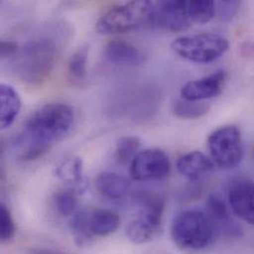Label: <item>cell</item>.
Returning <instances> with one entry per match:
<instances>
[{
  "instance_id": "cell-1",
  "label": "cell",
  "mask_w": 254,
  "mask_h": 254,
  "mask_svg": "<svg viewBox=\"0 0 254 254\" xmlns=\"http://www.w3.org/2000/svg\"><path fill=\"white\" fill-rule=\"evenodd\" d=\"M74 122L73 108L64 103L47 104L36 110L27 120L18 136L16 147L22 160H34L63 139Z\"/></svg>"
},
{
  "instance_id": "cell-2",
  "label": "cell",
  "mask_w": 254,
  "mask_h": 254,
  "mask_svg": "<svg viewBox=\"0 0 254 254\" xmlns=\"http://www.w3.org/2000/svg\"><path fill=\"white\" fill-rule=\"evenodd\" d=\"M65 39V27L58 24L50 26L27 42L18 62L21 77L31 84L45 81L55 66Z\"/></svg>"
},
{
  "instance_id": "cell-3",
  "label": "cell",
  "mask_w": 254,
  "mask_h": 254,
  "mask_svg": "<svg viewBox=\"0 0 254 254\" xmlns=\"http://www.w3.org/2000/svg\"><path fill=\"white\" fill-rule=\"evenodd\" d=\"M156 7L147 0L129 1L106 12L97 22L101 34H119L132 31L155 21Z\"/></svg>"
},
{
  "instance_id": "cell-4",
  "label": "cell",
  "mask_w": 254,
  "mask_h": 254,
  "mask_svg": "<svg viewBox=\"0 0 254 254\" xmlns=\"http://www.w3.org/2000/svg\"><path fill=\"white\" fill-rule=\"evenodd\" d=\"M214 236V227L208 216L200 211L188 210L178 214L171 224V238L184 251L207 248Z\"/></svg>"
},
{
  "instance_id": "cell-5",
  "label": "cell",
  "mask_w": 254,
  "mask_h": 254,
  "mask_svg": "<svg viewBox=\"0 0 254 254\" xmlns=\"http://www.w3.org/2000/svg\"><path fill=\"white\" fill-rule=\"evenodd\" d=\"M138 210L126 227L127 238L135 245H142L154 240L162 225L164 211L163 200L153 194H143L137 200Z\"/></svg>"
},
{
  "instance_id": "cell-6",
  "label": "cell",
  "mask_w": 254,
  "mask_h": 254,
  "mask_svg": "<svg viewBox=\"0 0 254 254\" xmlns=\"http://www.w3.org/2000/svg\"><path fill=\"white\" fill-rule=\"evenodd\" d=\"M230 48L229 41L214 33H201L183 36L171 44L172 51L189 62L210 64L220 59Z\"/></svg>"
},
{
  "instance_id": "cell-7",
  "label": "cell",
  "mask_w": 254,
  "mask_h": 254,
  "mask_svg": "<svg viewBox=\"0 0 254 254\" xmlns=\"http://www.w3.org/2000/svg\"><path fill=\"white\" fill-rule=\"evenodd\" d=\"M208 147L212 161L220 168H235L243 160L242 133L237 126H225L213 131L208 138Z\"/></svg>"
},
{
  "instance_id": "cell-8",
  "label": "cell",
  "mask_w": 254,
  "mask_h": 254,
  "mask_svg": "<svg viewBox=\"0 0 254 254\" xmlns=\"http://www.w3.org/2000/svg\"><path fill=\"white\" fill-rule=\"evenodd\" d=\"M171 165L167 154L158 148L137 152L129 165V175L135 181H154L167 177Z\"/></svg>"
},
{
  "instance_id": "cell-9",
  "label": "cell",
  "mask_w": 254,
  "mask_h": 254,
  "mask_svg": "<svg viewBox=\"0 0 254 254\" xmlns=\"http://www.w3.org/2000/svg\"><path fill=\"white\" fill-rule=\"evenodd\" d=\"M226 81V72L218 70L208 76L187 82L181 88L182 99L204 101L221 94Z\"/></svg>"
},
{
  "instance_id": "cell-10",
  "label": "cell",
  "mask_w": 254,
  "mask_h": 254,
  "mask_svg": "<svg viewBox=\"0 0 254 254\" xmlns=\"http://www.w3.org/2000/svg\"><path fill=\"white\" fill-rule=\"evenodd\" d=\"M231 211L244 222L254 226V184L240 180L234 183L228 194Z\"/></svg>"
},
{
  "instance_id": "cell-11",
  "label": "cell",
  "mask_w": 254,
  "mask_h": 254,
  "mask_svg": "<svg viewBox=\"0 0 254 254\" xmlns=\"http://www.w3.org/2000/svg\"><path fill=\"white\" fill-rule=\"evenodd\" d=\"M155 20L159 24L175 33L187 30L191 26V20L187 14L185 1H162L156 9Z\"/></svg>"
},
{
  "instance_id": "cell-12",
  "label": "cell",
  "mask_w": 254,
  "mask_h": 254,
  "mask_svg": "<svg viewBox=\"0 0 254 254\" xmlns=\"http://www.w3.org/2000/svg\"><path fill=\"white\" fill-rule=\"evenodd\" d=\"M178 172L187 180L196 182L210 174L215 164L205 153L195 150L180 156L176 162Z\"/></svg>"
},
{
  "instance_id": "cell-13",
  "label": "cell",
  "mask_w": 254,
  "mask_h": 254,
  "mask_svg": "<svg viewBox=\"0 0 254 254\" xmlns=\"http://www.w3.org/2000/svg\"><path fill=\"white\" fill-rule=\"evenodd\" d=\"M56 175L77 194L83 193L87 189V178L83 172V162L79 157L63 160L56 168Z\"/></svg>"
},
{
  "instance_id": "cell-14",
  "label": "cell",
  "mask_w": 254,
  "mask_h": 254,
  "mask_svg": "<svg viewBox=\"0 0 254 254\" xmlns=\"http://www.w3.org/2000/svg\"><path fill=\"white\" fill-rule=\"evenodd\" d=\"M107 60L113 64L136 66L144 62V55L133 45L124 40H112L105 48Z\"/></svg>"
},
{
  "instance_id": "cell-15",
  "label": "cell",
  "mask_w": 254,
  "mask_h": 254,
  "mask_svg": "<svg viewBox=\"0 0 254 254\" xmlns=\"http://www.w3.org/2000/svg\"><path fill=\"white\" fill-rule=\"evenodd\" d=\"M206 205L207 216L210 219L214 229L215 226H218L220 228L226 229L228 232H240L239 227L232 220L230 206L222 196L216 193H212L208 197Z\"/></svg>"
},
{
  "instance_id": "cell-16",
  "label": "cell",
  "mask_w": 254,
  "mask_h": 254,
  "mask_svg": "<svg viewBox=\"0 0 254 254\" xmlns=\"http://www.w3.org/2000/svg\"><path fill=\"white\" fill-rule=\"evenodd\" d=\"M95 184L103 196L113 200L124 198L130 189V182L127 177L110 171L100 173Z\"/></svg>"
},
{
  "instance_id": "cell-17",
  "label": "cell",
  "mask_w": 254,
  "mask_h": 254,
  "mask_svg": "<svg viewBox=\"0 0 254 254\" xmlns=\"http://www.w3.org/2000/svg\"><path fill=\"white\" fill-rule=\"evenodd\" d=\"M22 102L18 92L9 84L0 85V127H10L20 113Z\"/></svg>"
},
{
  "instance_id": "cell-18",
  "label": "cell",
  "mask_w": 254,
  "mask_h": 254,
  "mask_svg": "<svg viewBox=\"0 0 254 254\" xmlns=\"http://www.w3.org/2000/svg\"><path fill=\"white\" fill-rule=\"evenodd\" d=\"M89 223L94 236L106 237L118 230L121 219L117 213L111 210L98 209L89 213Z\"/></svg>"
},
{
  "instance_id": "cell-19",
  "label": "cell",
  "mask_w": 254,
  "mask_h": 254,
  "mask_svg": "<svg viewBox=\"0 0 254 254\" xmlns=\"http://www.w3.org/2000/svg\"><path fill=\"white\" fill-rule=\"evenodd\" d=\"M69 230L76 246L87 247L93 241V233L89 223V213L85 211L75 212L69 222Z\"/></svg>"
},
{
  "instance_id": "cell-20",
  "label": "cell",
  "mask_w": 254,
  "mask_h": 254,
  "mask_svg": "<svg viewBox=\"0 0 254 254\" xmlns=\"http://www.w3.org/2000/svg\"><path fill=\"white\" fill-rule=\"evenodd\" d=\"M185 7L191 22L198 24L209 23L216 15V3L211 0L185 1Z\"/></svg>"
},
{
  "instance_id": "cell-21",
  "label": "cell",
  "mask_w": 254,
  "mask_h": 254,
  "mask_svg": "<svg viewBox=\"0 0 254 254\" xmlns=\"http://www.w3.org/2000/svg\"><path fill=\"white\" fill-rule=\"evenodd\" d=\"M210 110V105L203 101L177 100L173 106V113L180 119H198L206 115Z\"/></svg>"
},
{
  "instance_id": "cell-22",
  "label": "cell",
  "mask_w": 254,
  "mask_h": 254,
  "mask_svg": "<svg viewBox=\"0 0 254 254\" xmlns=\"http://www.w3.org/2000/svg\"><path fill=\"white\" fill-rule=\"evenodd\" d=\"M140 139L134 135H126L121 137L115 148V159L120 164H127L131 162L133 157L137 154V150L140 147Z\"/></svg>"
},
{
  "instance_id": "cell-23",
  "label": "cell",
  "mask_w": 254,
  "mask_h": 254,
  "mask_svg": "<svg viewBox=\"0 0 254 254\" xmlns=\"http://www.w3.org/2000/svg\"><path fill=\"white\" fill-rule=\"evenodd\" d=\"M77 193L72 189H66L57 193L55 206L62 216H72L77 207Z\"/></svg>"
},
{
  "instance_id": "cell-24",
  "label": "cell",
  "mask_w": 254,
  "mask_h": 254,
  "mask_svg": "<svg viewBox=\"0 0 254 254\" xmlns=\"http://www.w3.org/2000/svg\"><path fill=\"white\" fill-rule=\"evenodd\" d=\"M88 48L86 46L79 48L68 62V72L76 79H83L87 73Z\"/></svg>"
},
{
  "instance_id": "cell-25",
  "label": "cell",
  "mask_w": 254,
  "mask_h": 254,
  "mask_svg": "<svg viewBox=\"0 0 254 254\" xmlns=\"http://www.w3.org/2000/svg\"><path fill=\"white\" fill-rule=\"evenodd\" d=\"M16 233V227L12 215L5 204L0 205V238L2 242H9Z\"/></svg>"
},
{
  "instance_id": "cell-26",
  "label": "cell",
  "mask_w": 254,
  "mask_h": 254,
  "mask_svg": "<svg viewBox=\"0 0 254 254\" xmlns=\"http://www.w3.org/2000/svg\"><path fill=\"white\" fill-rule=\"evenodd\" d=\"M240 1H222L219 3V16L223 21L232 20L240 10Z\"/></svg>"
},
{
  "instance_id": "cell-27",
  "label": "cell",
  "mask_w": 254,
  "mask_h": 254,
  "mask_svg": "<svg viewBox=\"0 0 254 254\" xmlns=\"http://www.w3.org/2000/svg\"><path fill=\"white\" fill-rule=\"evenodd\" d=\"M17 51H18V47L13 42L2 41L0 44V54L2 59L14 56L17 53Z\"/></svg>"
},
{
  "instance_id": "cell-28",
  "label": "cell",
  "mask_w": 254,
  "mask_h": 254,
  "mask_svg": "<svg viewBox=\"0 0 254 254\" xmlns=\"http://www.w3.org/2000/svg\"><path fill=\"white\" fill-rule=\"evenodd\" d=\"M36 254H58L56 253H53V252H48V251H42V252H39Z\"/></svg>"
}]
</instances>
